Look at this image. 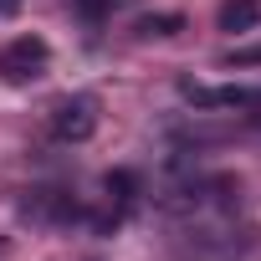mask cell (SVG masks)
<instances>
[{
  "label": "cell",
  "mask_w": 261,
  "mask_h": 261,
  "mask_svg": "<svg viewBox=\"0 0 261 261\" xmlns=\"http://www.w3.org/2000/svg\"><path fill=\"white\" fill-rule=\"evenodd\" d=\"M108 195H118V200H134V195H139V174L113 169V174H108Z\"/></svg>",
  "instance_id": "7"
},
{
  "label": "cell",
  "mask_w": 261,
  "mask_h": 261,
  "mask_svg": "<svg viewBox=\"0 0 261 261\" xmlns=\"http://www.w3.org/2000/svg\"><path fill=\"white\" fill-rule=\"evenodd\" d=\"M21 11V0H0V16H16Z\"/></svg>",
  "instance_id": "8"
},
{
  "label": "cell",
  "mask_w": 261,
  "mask_h": 261,
  "mask_svg": "<svg viewBox=\"0 0 261 261\" xmlns=\"http://www.w3.org/2000/svg\"><path fill=\"white\" fill-rule=\"evenodd\" d=\"M51 134L62 144H87L97 134V97L92 92H72L51 108Z\"/></svg>",
  "instance_id": "1"
},
{
  "label": "cell",
  "mask_w": 261,
  "mask_h": 261,
  "mask_svg": "<svg viewBox=\"0 0 261 261\" xmlns=\"http://www.w3.org/2000/svg\"><path fill=\"white\" fill-rule=\"evenodd\" d=\"M215 26H220V31H230V36L256 31V26H261V6H256V0H225V6L215 11Z\"/></svg>",
  "instance_id": "4"
},
{
  "label": "cell",
  "mask_w": 261,
  "mask_h": 261,
  "mask_svg": "<svg viewBox=\"0 0 261 261\" xmlns=\"http://www.w3.org/2000/svg\"><path fill=\"white\" fill-rule=\"evenodd\" d=\"M46 62H51V46L41 36H16L6 51H0V77L16 82V87H26V82H36L46 72Z\"/></svg>",
  "instance_id": "2"
},
{
  "label": "cell",
  "mask_w": 261,
  "mask_h": 261,
  "mask_svg": "<svg viewBox=\"0 0 261 261\" xmlns=\"http://www.w3.org/2000/svg\"><path fill=\"white\" fill-rule=\"evenodd\" d=\"M72 6H77V16H82V21L102 26V21H108V16H113L118 6H123V0H72Z\"/></svg>",
  "instance_id": "5"
},
{
  "label": "cell",
  "mask_w": 261,
  "mask_h": 261,
  "mask_svg": "<svg viewBox=\"0 0 261 261\" xmlns=\"http://www.w3.org/2000/svg\"><path fill=\"white\" fill-rule=\"evenodd\" d=\"M179 26H185L179 16H144L139 21V36H174Z\"/></svg>",
  "instance_id": "6"
},
{
  "label": "cell",
  "mask_w": 261,
  "mask_h": 261,
  "mask_svg": "<svg viewBox=\"0 0 261 261\" xmlns=\"http://www.w3.org/2000/svg\"><path fill=\"white\" fill-rule=\"evenodd\" d=\"M185 97L195 108H261V87H195V82H185Z\"/></svg>",
  "instance_id": "3"
}]
</instances>
